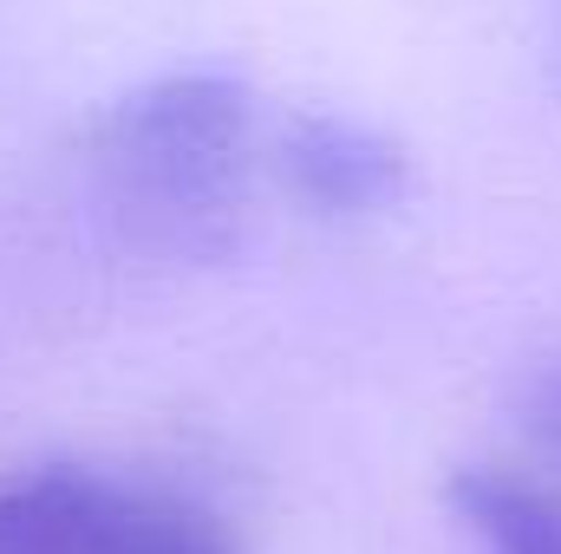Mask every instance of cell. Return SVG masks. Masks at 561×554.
Listing matches in <instances>:
<instances>
[{
	"mask_svg": "<svg viewBox=\"0 0 561 554\" xmlns=\"http://www.w3.org/2000/svg\"><path fill=\"white\" fill-rule=\"evenodd\" d=\"M79 170L118 235L157 262L236 249L255 183V92L229 72H163L79 125Z\"/></svg>",
	"mask_w": 561,
	"mask_h": 554,
	"instance_id": "cell-1",
	"label": "cell"
},
{
	"mask_svg": "<svg viewBox=\"0 0 561 554\" xmlns=\"http://www.w3.org/2000/svg\"><path fill=\"white\" fill-rule=\"evenodd\" d=\"M0 554H242L222 516L85 463L0 476Z\"/></svg>",
	"mask_w": 561,
	"mask_h": 554,
	"instance_id": "cell-2",
	"label": "cell"
},
{
	"mask_svg": "<svg viewBox=\"0 0 561 554\" xmlns=\"http://www.w3.org/2000/svg\"><path fill=\"white\" fill-rule=\"evenodd\" d=\"M287 189L320 216H386L412 196V150L346 112H294L275 138Z\"/></svg>",
	"mask_w": 561,
	"mask_h": 554,
	"instance_id": "cell-3",
	"label": "cell"
},
{
	"mask_svg": "<svg viewBox=\"0 0 561 554\" xmlns=\"http://www.w3.org/2000/svg\"><path fill=\"white\" fill-rule=\"evenodd\" d=\"M444 503L483 554H561V503L496 463H457Z\"/></svg>",
	"mask_w": 561,
	"mask_h": 554,
	"instance_id": "cell-4",
	"label": "cell"
},
{
	"mask_svg": "<svg viewBox=\"0 0 561 554\" xmlns=\"http://www.w3.org/2000/svg\"><path fill=\"white\" fill-rule=\"evenodd\" d=\"M536 424L549 430L561 443V372H549V385H542V405H536Z\"/></svg>",
	"mask_w": 561,
	"mask_h": 554,
	"instance_id": "cell-5",
	"label": "cell"
}]
</instances>
